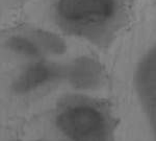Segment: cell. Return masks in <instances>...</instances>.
<instances>
[{"label":"cell","mask_w":156,"mask_h":141,"mask_svg":"<svg viewBox=\"0 0 156 141\" xmlns=\"http://www.w3.org/2000/svg\"><path fill=\"white\" fill-rule=\"evenodd\" d=\"M49 18L64 36L106 49L132 21V0H51Z\"/></svg>","instance_id":"1"},{"label":"cell","mask_w":156,"mask_h":141,"mask_svg":"<svg viewBox=\"0 0 156 141\" xmlns=\"http://www.w3.org/2000/svg\"><path fill=\"white\" fill-rule=\"evenodd\" d=\"M53 124L66 141H112L114 118L103 100L85 93L69 92L56 102Z\"/></svg>","instance_id":"2"},{"label":"cell","mask_w":156,"mask_h":141,"mask_svg":"<svg viewBox=\"0 0 156 141\" xmlns=\"http://www.w3.org/2000/svg\"><path fill=\"white\" fill-rule=\"evenodd\" d=\"M133 29L140 52L131 72V87L136 104L156 138V4L146 9Z\"/></svg>","instance_id":"3"},{"label":"cell","mask_w":156,"mask_h":141,"mask_svg":"<svg viewBox=\"0 0 156 141\" xmlns=\"http://www.w3.org/2000/svg\"><path fill=\"white\" fill-rule=\"evenodd\" d=\"M64 62L41 59L24 62L11 82V90L18 97L42 95L62 85Z\"/></svg>","instance_id":"4"},{"label":"cell","mask_w":156,"mask_h":141,"mask_svg":"<svg viewBox=\"0 0 156 141\" xmlns=\"http://www.w3.org/2000/svg\"><path fill=\"white\" fill-rule=\"evenodd\" d=\"M104 82V67L94 55L79 54L64 62L62 85L71 92L90 94L100 89Z\"/></svg>","instance_id":"5"},{"label":"cell","mask_w":156,"mask_h":141,"mask_svg":"<svg viewBox=\"0 0 156 141\" xmlns=\"http://www.w3.org/2000/svg\"><path fill=\"white\" fill-rule=\"evenodd\" d=\"M3 47L22 63L46 59L43 54L30 26L9 32L3 40Z\"/></svg>","instance_id":"6"},{"label":"cell","mask_w":156,"mask_h":141,"mask_svg":"<svg viewBox=\"0 0 156 141\" xmlns=\"http://www.w3.org/2000/svg\"><path fill=\"white\" fill-rule=\"evenodd\" d=\"M30 28L46 59L60 60L68 54V38L57 29L37 25H32Z\"/></svg>","instance_id":"7"},{"label":"cell","mask_w":156,"mask_h":141,"mask_svg":"<svg viewBox=\"0 0 156 141\" xmlns=\"http://www.w3.org/2000/svg\"><path fill=\"white\" fill-rule=\"evenodd\" d=\"M30 1H32V0H11V2L12 4H15V6H25L26 3H29Z\"/></svg>","instance_id":"8"},{"label":"cell","mask_w":156,"mask_h":141,"mask_svg":"<svg viewBox=\"0 0 156 141\" xmlns=\"http://www.w3.org/2000/svg\"><path fill=\"white\" fill-rule=\"evenodd\" d=\"M147 1L150 3V6H152V4H156V0H147Z\"/></svg>","instance_id":"9"},{"label":"cell","mask_w":156,"mask_h":141,"mask_svg":"<svg viewBox=\"0 0 156 141\" xmlns=\"http://www.w3.org/2000/svg\"><path fill=\"white\" fill-rule=\"evenodd\" d=\"M37 141H45V140H37Z\"/></svg>","instance_id":"10"}]
</instances>
